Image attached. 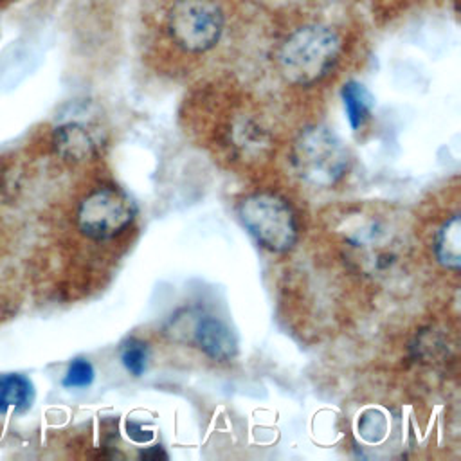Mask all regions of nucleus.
<instances>
[{
	"mask_svg": "<svg viewBox=\"0 0 461 461\" xmlns=\"http://www.w3.org/2000/svg\"><path fill=\"white\" fill-rule=\"evenodd\" d=\"M436 259L448 270L457 272L461 265V220L459 214H452L439 227L434 241Z\"/></svg>",
	"mask_w": 461,
	"mask_h": 461,
	"instance_id": "nucleus-9",
	"label": "nucleus"
},
{
	"mask_svg": "<svg viewBox=\"0 0 461 461\" xmlns=\"http://www.w3.org/2000/svg\"><path fill=\"white\" fill-rule=\"evenodd\" d=\"M193 342L216 362H229L238 353V340L230 328L218 317L203 315L193 330Z\"/></svg>",
	"mask_w": 461,
	"mask_h": 461,
	"instance_id": "nucleus-7",
	"label": "nucleus"
},
{
	"mask_svg": "<svg viewBox=\"0 0 461 461\" xmlns=\"http://www.w3.org/2000/svg\"><path fill=\"white\" fill-rule=\"evenodd\" d=\"M36 400L32 380L20 371L0 373V414H23Z\"/></svg>",
	"mask_w": 461,
	"mask_h": 461,
	"instance_id": "nucleus-8",
	"label": "nucleus"
},
{
	"mask_svg": "<svg viewBox=\"0 0 461 461\" xmlns=\"http://www.w3.org/2000/svg\"><path fill=\"white\" fill-rule=\"evenodd\" d=\"M119 357L121 362L124 366V369L133 375V376H142L146 367H148V358H149V351L146 342L131 337L126 342L121 344L119 349Z\"/></svg>",
	"mask_w": 461,
	"mask_h": 461,
	"instance_id": "nucleus-11",
	"label": "nucleus"
},
{
	"mask_svg": "<svg viewBox=\"0 0 461 461\" xmlns=\"http://www.w3.org/2000/svg\"><path fill=\"white\" fill-rule=\"evenodd\" d=\"M101 142V130L86 121H65L52 131V144L56 153L74 162L92 158L99 151Z\"/></svg>",
	"mask_w": 461,
	"mask_h": 461,
	"instance_id": "nucleus-6",
	"label": "nucleus"
},
{
	"mask_svg": "<svg viewBox=\"0 0 461 461\" xmlns=\"http://www.w3.org/2000/svg\"><path fill=\"white\" fill-rule=\"evenodd\" d=\"M139 456H140L142 459H153V461H157V459H167V454H166V450H164L160 445L148 447L146 450H140Z\"/></svg>",
	"mask_w": 461,
	"mask_h": 461,
	"instance_id": "nucleus-14",
	"label": "nucleus"
},
{
	"mask_svg": "<svg viewBox=\"0 0 461 461\" xmlns=\"http://www.w3.org/2000/svg\"><path fill=\"white\" fill-rule=\"evenodd\" d=\"M297 173L317 187L337 184L349 167V155L342 140L328 128L313 126L301 133L294 146Z\"/></svg>",
	"mask_w": 461,
	"mask_h": 461,
	"instance_id": "nucleus-4",
	"label": "nucleus"
},
{
	"mask_svg": "<svg viewBox=\"0 0 461 461\" xmlns=\"http://www.w3.org/2000/svg\"><path fill=\"white\" fill-rule=\"evenodd\" d=\"M94 378H95V369L92 362L85 357H76L70 360L61 384L67 389H86L92 385Z\"/></svg>",
	"mask_w": 461,
	"mask_h": 461,
	"instance_id": "nucleus-12",
	"label": "nucleus"
},
{
	"mask_svg": "<svg viewBox=\"0 0 461 461\" xmlns=\"http://www.w3.org/2000/svg\"><path fill=\"white\" fill-rule=\"evenodd\" d=\"M340 97L349 126L353 130H360L371 117L375 106L371 92L358 81H348L340 90Z\"/></svg>",
	"mask_w": 461,
	"mask_h": 461,
	"instance_id": "nucleus-10",
	"label": "nucleus"
},
{
	"mask_svg": "<svg viewBox=\"0 0 461 461\" xmlns=\"http://www.w3.org/2000/svg\"><path fill=\"white\" fill-rule=\"evenodd\" d=\"M166 31L187 54L214 49L225 32V11L216 0H175L166 14Z\"/></svg>",
	"mask_w": 461,
	"mask_h": 461,
	"instance_id": "nucleus-3",
	"label": "nucleus"
},
{
	"mask_svg": "<svg viewBox=\"0 0 461 461\" xmlns=\"http://www.w3.org/2000/svg\"><path fill=\"white\" fill-rule=\"evenodd\" d=\"M344 40L328 23H304L279 45L277 65L283 77L297 86L322 81L340 61Z\"/></svg>",
	"mask_w": 461,
	"mask_h": 461,
	"instance_id": "nucleus-1",
	"label": "nucleus"
},
{
	"mask_svg": "<svg viewBox=\"0 0 461 461\" xmlns=\"http://www.w3.org/2000/svg\"><path fill=\"white\" fill-rule=\"evenodd\" d=\"M126 434H128L130 439H133L135 443H142V445L151 441V438H153V430L144 427V423L135 421V420L126 421Z\"/></svg>",
	"mask_w": 461,
	"mask_h": 461,
	"instance_id": "nucleus-13",
	"label": "nucleus"
},
{
	"mask_svg": "<svg viewBox=\"0 0 461 461\" xmlns=\"http://www.w3.org/2000/svg\"><path fill=\"white\" fill-rule=\"evenodd\" d=\"M238 214L249 234L270 252H288L299 240L294 207L279 194L261 191L240 202Z\"/></svg>",
	"mask_w": 461,
	"mask_h": 461,
	"instance_id": "nucleus-2",
	"label": "nucleus"
},
{
	"mask_svg": "<svg viewBox=\"0 0 461 461\" xmlns=\"http://www.w3.org/2000/svg\"><path fill=\"white\" fill-rule=\"evenodd\" d=\"M135 202L119 187L103 185L92 189L77 205L76 223L92 241H110L126 232L135 221Z\"/></svg>",
	"mask_w": 461,
	"mask_h": 461,
	"instance_id": "nucleus-5",
	"label": "nucleus"
}]
</instances>
